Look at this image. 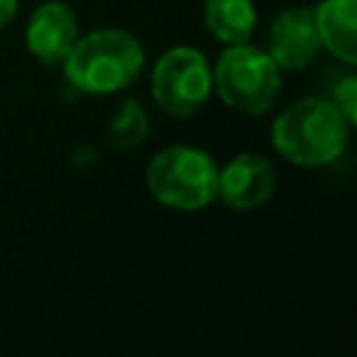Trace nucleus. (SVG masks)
<instances>
[{
  "instance_id": "9",
  "label": "nucleus",
  "mask_w": 357,
  "mask_h": 357,
  "mask_svg": "<svg viewBox=\"0 0 357 357\" xmlns=\"http://www.w3.org/2000/svg\"><path fill=\"white\" fill-rule=\"evenodd\" d=\"M321 47L343 64L357 61V0H321L312 11Z\"/></svg>"
},
{
  "instance_id": "4",
  "label": "nucleus",
  "mask_w": 357,
  "mask_h": 357,
  "mask_svg": "<svg viewBox=\"0 0 357 357\" xmlns=\"http://www.w3.org/2000/svg\"><path fill=\"white\" fill-rule=\"evenodd\" d=\"M282 86V70L273 64V59L248 42L229 45L215 70H212V89L218 98L237 112L245 114H262L273 106Z\"/></svg>"
},
{
  "instance_id": "11",
  "label": "nucleus",
  "mask_w": 357,
  "mask_h": 357,
  "mask_svg": "<svg viewBox=\"0 0 357 357\" xmlns=\"http://www.w3.org/2000/svg\"><path fill=\"white\" fill-rule=\"evenodd\" d=\"M148 137V114L137 100H123L109 123V142L117 148H137Z\"/></svg>"
},
{
  "instance_id": "5",
  "label": "nucleus",
  "mask_w": 357,
  "mask_h": 357,
  "mask_svg": "<svg viewBox=\"0 0 357 357\" xmlns=\"http://www.w3.org/2000/svg\"><path fill=\"white\" fill-rule=\"evenodd\" d=\"M151 92L162 112L170 117H190L212 92V67L195 47H170L159 56Z\"/></svg>"
},
{
  "instance_id": "3",
  "label": "nucleus",
  "mask_w": 357,
  "mask_h": 357,
  "mask_svg": "<svg viewBox=\"0 0 357 357\" xmlns=\"http://www.w3.org/2000/svg\"><path fill=\"white\" fill-rule=\"evenodd\" d=\"M145 184L162 206L195 212L215 201L218 165L201 148L170 145L148 162Z\"/></svg>"
},
{
  "instance_id": "8",
  "label": "nucleus",
  "mask_w": 357,
  "mask_h": 357,
  "mask_svg": "<svg viewBox=\"0 0 357 357\" xmlns=\"http://www.w3.org/2000/svg\"><path fill=\"white\" fill-rule=\"evenodd\" d=\"M321 50L312 8H284L268 28V56L279 70H304Z\"/></svg>"
},
{
  "instance_id": "7",
  "label": "nucleus",
  "mask_w": 357,
  "mask_h": 357,
  "mask_svg": "<svg viewBox=\"0 0 357 357\" xmlns=\"http://www.w3.org/2000/svg\"><path fill=\"white\" fill-rule=\"evenodd\" d=\"M78 36V17L61 0H47L36 6L25 25V45L31 56L47 67L61 64Z\"/></svg>"
},
{
  "instance_id": "13",
  "label": "nucleus",
  "mask_w": 357,
  "mask_h": 357,
  "mask_svg": "<svg viewBox=\"0 0 357 357\" xmlns=\"http://www.w3.org/2000/svg\"><path fill=\"white\" fill-rule=\"evenodd\" d=\"M17 8H20V3H17V0H0V31H3V28H8V25L14 22Z\"/></svg>"
},
{
  "instance_id": "12",
  "label": "nucleus",
  "mask_w": 357,
  "mask_h": 357,
  "mask_svg": "<svg viewBox=\"0 0 357 357\" xmlns=\"http://www.w3.org/2000/svg\"><path fill=\"white\" fill-rule=\"evenodd\" d=\"M332 103H335V109L346 117L349 126L357 123V78H354V75H346V78H340V81L335 84V89H332Z\"/></svg>"
},
{
  "instance_id": "1",
  "label": "nucleus",
  "mask_w": 357,
  "mask_h": 357,
  "mask_svg": "<svg viewBox=\"0 0 357 357\" xmlns=\"http://www.w3.org/2000/svg\"><path fill=\"white\" fill-rule=\"evenodd\" d=\"M64 75L67 81L86 95H112L126 89L145 64V50L137 36L120 28H100L86 36H78L67 53Z\"/></svg>"
},
{
  "instance_id": "6",
  "label": "nucleus",
  "mask_w": 357,
  "mask_h": 357,
  "mask_svg": "<svg viewBox=\"0 0 357 357\" xmlns=\"http://www.w3.org/2000/svg\"><path fill=\"white\" fill-rule=\"evenodd\" d=\"M276 190L273 165L259 153H237L223 167H218L215 198L231 209H257L271 201Z\"/></svg>"
},
{
  "instance_id": "10",
  "label": "nucleus",
  "mask_w": 357,
  "mask_h": 357,
  "mask_svg": "<svg viewBox=\"0 0 357 357\" xmlns=\"http://www.w3.org/2000/svg\"><path fill=\"white\" fill-rule=\"evenodd\" d=\"M204 22L209 33L226 45H243L257 25V8L251 0H206Z\"/></svg>"
},
{
  "instance_id": "2",
  "label": "nucleus",
  "mask_w": 357,
  "mask_h": 357,
  "mask_svg": "<svg viewBox=\"0 0 357 357\" xmlns=\"http://www.w3.org/2000/svg\"><path fill=\"white\" fill-rule=\"evenodd\" d=\"M349 142V123L332 100L304 98L273 120V148L298 167L332 165Z\"/></svg>"
}]
</instances>
